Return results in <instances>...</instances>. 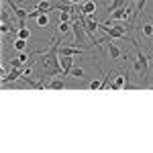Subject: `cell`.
I'll return each mask as SVG.
<instances>
[{
    "mask_svg": "<svg viewBox=\"0 0 153 153\" xmlns=\"http://www.w3.org/2000/svg\"><path fill=\"white\" fill-rule=\"evenodd\" d=\"M133 43H135V49H137V57H135V70L139 71V76L143 78V86H149V57L147 55H143L141 47H139V43L133 39Z\"/></svg>",
    "mask_w": 153,
    "mask_h": 153,
    "instance_id": "obj_1",
    "label": "cell"
},
{
    "mask_svg": "<svg viewBox=\"0 0 153 153\" xmlns=\"http://www.w3.org/2000/svg\"><path fill=\"white\" fill-rule=\"evenodd\" d=\"M96 10H98V8H96L94 0H88V2H84L82 6H80V12H84V14H94Z\"/></svg>",
    "mask_w": 153,
    "mask_h": 153,
    "instance_id": "obj_8",
    "label": "cell"
},
{
    "mask_svg": "<svg viewBox=\"0 0 153 153\" xmlns=\"http://www.w3.org/2000/svg\"><path fill=\"white\" fill-rule=\"evenodd\" d=\"M131 6H120V8H117V10H112L108 16H106V21L104 23L108 25L110 21H129V16H131Z\"/></svg>",
    "mask_w": 153,
    "mask_h": 153,
    "instance_id": "obj_3",
    "label": "cell"
},
{
    "mask_svg": "<svg viewBox=\"0 0 153 153\" xmlns=\"http://www.w3.org/2000/svg\"><path fill=\"white\" fill-rule=\"evenodd\" d=\"M27 43H29V39L16 37V39H14V49H16V51H27Z\"/></svg>",
    "mask_w": 153,
    "mask_h": 153,
    "instance_id": "obj_11",
    "label": "cell"
},
{
    "mask_svg": "<svg viewBox=\"0 0 153 153\" xmlns=\"http://www.w3.org/2000/svg\"><path fill=\"white\" fill-rule=\"evenodd\" d=\"M37 27H41V29H47V27H49V16H47V12L37 16Z\"/></svg>",
    "mask_w": 153,
    "mask_h": 153,
    "instance_id": "obj_12",
    "label": "cell"
},
{
    "mask_svg": "<svg viewBox=\"0 0 153 153\" xmlns=\"http://www.w3.org/2000/svg\"><path fill=\"white\" fill-rule=\"evenodd\" d=\"M143 35L145 37H153V23L143 25Z\"/></svg>",
    "mask_w": 153,
    "mask_h": 153,
    "instance_id": "obj_17",
    "label": "cell"
},
{
    "mask_svg": "<svg viewBox=\"0 0 153 153\" xmlns=\"http://www.w3.org/2000/svg\"><path fill=\"white\" fill-rule=\"evenodd\" d=\"M16 37H21V39H31V31H29L27 27H21V29H16Z\"/></svg>",
    "mask_w": 153,
    "mask_h": 153,
    "instance_id": "obj_14",
    "label": "cell"
},
{
    "mask_svg": "<svg viewBox=\"0 0 153 153\" xmlns=\"http://www.w3.org/2000/svg\"><path fill=\"white\" fill-rule=\"evenodd\" d=\"M59 63H61V76H70L71 68L76 65V61H74L71 55H61L59 57Z\"/></svg>",
    "mask_w": 153,
    "mask_h": 153,
    "instance_id": "obj_4",
    "label": "cell"
},
{
    "mask_svg": "<svg viewBox=\"0 0 153 153\" xmlns=\"http://www.w3.org/2000/svg\"><path fill=\"white\" fill-rule=\"evenodd\" d=\"M71 23H74V21H59V35L68 33V31L71 29Z\"/></svg>",
    "mask_w": 153,
    "mask_h": 153,
    "instance_id": "obj_13",
    "label": "cell"
},
{
    "mask_svg": "<svg viewBox=\"0 0 153 153\" xmlns=\"http://www.w3.org/2000/svg\"><path fill=\"white\" fill-rule=\"evenodd\" d=\"M71 31H74V45H78V47H86V37H88V33H86V27H84V23L80 21V12L78 14H74V23H71Z\"/></svg>",
    "mask_w": 153,
    "mask_h": 153,
    "instance_id": "obj_2",
    "label": "cell"
},
{
    "mask_svg": "<svg viewBox=\"0 0 153 153\" xmlns=\"http://www.w3.org/2000/svg\"><path fill=\"white\" fill-rule=\"evenodd\" d=\"M70 76L78 78V80H82V78H84V70H82V68H78V65H74V68H71V71H70Z\"/></svg>",
    "mask_w": 153,
    "mask_h": 153,
    "instance_id": "obj_15",
    "label": "cell"
},
{
    "mask_svg": "<svg viewBox=\"0 0 153 153\" xmlns=\"http://www.w3.org/2000/svg\"><path fill=\"white\" fill-rule=\"evenodd\" d=\"M127 76H129V74L120 71L117 78H114V82H110V90H123V88H125V84H127Z\"/></svg>",
    "mask_w": 153,
    "mask_h": 153,
    "instance_id": "obj_5",
    "label": "cell"
},
{
    "mask_svg": "<svg viewBox=\"0 0 153 153\" xmlns=\"http://www.w3.org/2000/svg\"><path fill=\"white\" fill-rule=\"evenodd\" d=\"M51 8H53V4H51L49 0H43V2H39V4H37V10L41 12V14H45V12H49Z\"/></svg>",
    "mask_w": 153,
    "mask_h": 153,
    "instance_id": "obj_10",
    "label": "cell"
},
{
    "mask_svg": "<svg viewBox=\"0 0 153 153\" xmlns=\"http://www.w3.org/2000/svg\"><path fill=\"white\" fill-rule=\"evenodd\" d=\"M10 65H12V68H23V59H21V57L10 59Z\"/></svg>",
    "mask_w": 153,
    "mask_h": 153,
    "instance_id": "obj_20",
    "label": "cell"
},
{
    "mask_svg": "<svg viewBox=\"0 0 153 153\" xmlns=\"http://www.w3.org/2000/svg\"><path fill=\"white\" fill-rule=\"evenodd\" d=\"M120 6H127V0H112V2L106 6V12L110 14L112 10H117V8H120Z\"/></svg>",
    "mask_w": 153,
    "mask_h": 153,
    "instance_id": "obj_9",
    "label": "cell"
},
{
    "mask_svg": "<svg viewBox=\"0 0 153 153\" xmlns=\"http://www.w3.org/2000/svg\"><path fill=\"white\" fill-rule=\"evenodd\" d=\"M88 86H90V90H100V88H102V82H100V80H92Z\"/></svg>",
    "mask_w": 153,
    "mask_h": 153,
    "instance_id": "obj_18",
    "label": "cell"
},
{
    "mask_svg": "<svg viewBox=\"0 0 153 153\" xmlns=\"http://www.w3.org/2000/svg\"><path fill=\"white\" fill-rule=\"evenodd\" d=\"M108 55H110V59H120L123 57V51L117 47V43H112V39H108Z\"/></svg>",
    "mask_w": 153,
    "mask_h": 153,
    "instance_id": "obj_6",
    "label": "cell"
},
{
    "mask_svg": "<svg viewBox=\"0 0 153 153\" xmlns=\"http://www.w3.org/2000/svg\"><path fill=\"white\" fill-rule=\"evenodd\" d=\"M0 21H2V23H10V14H8V10L0 12Z\"/></svg>",
    "mask_w": 153,
    "mask_h": 153,
    "instance_id": "obj_19",
    "label": "cell"
},
{
    "mask_svg": "<svg viewBox=\"0 0 153 153\" xmlns=\"http://www.w3.org/2000/svg\"><path fill=\"white\" fill-rule=\"evenodd\" d=\"M47 88H51V90H61V88H65V82H63V76H53V78L49 80Z\"/></svg>",
    "mask_w": 153,
    "mask_h": 153,
    "instance_id": "obj_7",
    "label": "cell"
},
{
    "mask_svg": "<svg viewBox=\"0 0 153 153\" xmlns=\"http://www.w3.org/2000/svg\"><path fill=\"white\" fill-rule=\"evenodd\" d=\"M10 31H14V29H12V23H2L0 25V33H2V35H8Z\"/></svg>",
    "mask_w": 153,
    "mask_h": 153,
    "instance_id": "obj_16",
    "label": "cell"
},
{
    "mask_svg": "<svg viewBox=\"0 0 153 153\" xmlns=\"http://www.w3.org/2000/svg\"><path fill=\"white\" fill-rule=\"evenodd\" d=\"M39 14H41V12L37 10V8H35V10H29V19H37Z\"/></svg>",
    "mask_w": 153,
    "mask_h": 153,
    "instance_id": "obj_21",
    "label": "cell"
}]
</instances>
